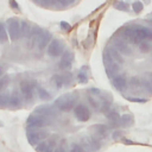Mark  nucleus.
<instances>
[{"label": "nucleus", "instance_id": "f257e3e1", "mask_svg": "<svg viewBox=\"0 0 152 152\" xmlns=\"http://www.w3.org/2000/svg\"><path fill=\"white\" fill-rule=\"evenodd\" d=\"M126 39H129L134 44H140L141 42L152 40V30L145 26H129L124 28L122 32Z\"/></svg>", "mask_w": 152, "mask_h": 152}, {"label": "nucleus", "instance_id": "f03ea898", "mask_svg": "<svg viewBox=\"0 0 152 152\" xmlns=\"http://www.w3.org/2000/svg\"><path fill=\"white\" fill-rule=\"evenodd\" d=\"M76 101H77V97L72 94H66V95H63L61 97H58L55 102L56 107L63 112H69L71 109H74L76 107Z\"/></svg>", "mask_w": 152, "mask_h": 152}, {"label": "nucleus", "instance_id": "7ed1b4c3", "mask_svg": "<svg viewBox=\"0 0 152 152\" xmlns=\"http://www.w3.org/2000/svg\"><path fill=\"white\" fill-rule=\"evenodd\" d=\"M26 135H27V140L31 145H38L40 144L42 141H44L46 138H48V132L43 128H30L27 127V132H26Z\"/></svg>", "mask_w": 152, "mask_h": 152}, {"label": "nucleus", "instance_id": "20e7f679", "mask_svg": "<svg viewBox=\"0 0 152 152\" xmlns=\"http://www.w3.org/2000/svg\"><path fill=\"white\" fill-rule=\"evenodd\" d=\"M48 125H50V119L38 113H33L27 119V127L30 128H43Z\"/></svg>", "mask_w": 152, "mask_h": 152}, {"label": "nucleus", "instance_id": "39448f33", "mask_svg": "<svg viewBox=\"0 0 152 152\" xmlns=\"http://www.w3.org/2000/svg\"><path fill=\"white\" fill-rule=\"evenodd\" d=\"M65 46L64 43L59 39H52L50 42V44L46 48V52L50 57H59L63 56V53L65 52Z\"/></svg>", "mask_w": 152, "mask_h": 152}, {"label": "nucleus", "instance_id": "423d86ee", "mask_svg": "<svg viewBox=\"0 0 152 152\" xmlns=\"http://www.w3.org/2000/svg\"><path fill=\"white\" fill-rule=\"evenodd\" d=\"M7 31L8 36L12 40H18L20 37V21L17 18L8 19L7 21Z\"/></svg>", "mask_w": 152, "mask_h": 152}, {"label": "nucleus", "instance_id": "0eeeda50", "mask_svg": "<svg viewBox=\"0 0 152 152\" xmlns=\"http://www.w3.org/2000/svg\"><path fill=\"white\" fill-rule=\"evenodd\" d=\"M82 147L86 152H95L97 151L100 147H101V144H100V140L96 139L95 137H86L82 139Z\"/></svg>", "mask_w": 152, "mask_h": 152}, {"label": "nucleus", "instance_id": "6e6552de", "mask_svg": "<svg viewBox=\"0 0 152 152\" xmlns=\"http://www.w3.org/2000/svg\"><path fill=\"white\" fill-rule=\"evenodd\" d=\"M74 115H75V118L78 121L84 122V121H88L90 119V115L91 114H90L89 108L86 104L80 103V104H76V107L74 108Z\"/></svg>", "mask_w": 152, "mask_h": 152}, {"label": "nucleus", "instance_id": "1a4fd4ad", "mask_svg": "<svg viewBox=\"0 0 152 152\" xmlns=\"http://www.w3.org/2000/svg\"><path fill=\"white\" fill-rule=\"evenodd\" d=\"M33 83L30 81H23L20 82V91H21V96L24 97V100L26 102H31L33 100Z\"/></svg>", "mask_w": 152, "mask_h": 152}, {"label": "nucleus", "instance_id": "9d476101", "mask_svg": "<svg viewBox=\"0 0 152 152\" xmlns=\"http://www.w3.org/2000/svg\"><path fill=\"white\" fill-rule=\"evenodd\" d=\"M112 83L114 86V88L119 91H124L127 87H128V81L127 77L125 75H116L114 78H112Z\"/></svg>", "mask_w": 152, "mask_h": 152}, {"label": "nucleus", "instance_id": "9b49d317", "mask_svg": "<svg viewBox=\"0 0 152 152\" xmlns=\"http://www.w3.org/2000/svg\"><path fill=\"white\" fill-rule=\"evenodd\" d=\"M115 50H118L121 55H132V48L128 45V43H126L124 39H116L114 42V46H113Z\"/></svg>", "mask_w": 152, "mask_h": 152}, {"label": "nucleus", "instance_id": "f8f14e48", "mask_svg": "<svg viewBox=\"0 0 152 152\" xmlns=\"http://www.w3.org/2000/svg\"><path fill=\"white\" fill-rule=\"evenodd\" d=\"M51 42V34L48 32V31H43L39 33L38 38H37V46L39 50H43L44 48H46V45H49Z\"/></svg>", "mask_w": 152, "mask_h": 152}, {"label": "nucleus", "instance_id": "ddd939ff", "mask_svg": "<svg viewBox=\"0 0 152 152\" xmlns=\"http://www.w3.org/2000/svg\"><path fill=\"white\" fill-rule=\"evenodd\" d=\"M71 64H72V53L70 51H65L58 63V68L61 70H68L71 68Z\"/></svg>", "mask_w": 152, "mask_h": 152}, {"label": "nucleus", "instance_id": "4468645a", "mask_svg": "<svg viewBox=\"0 0 152 152\" xmlns=\"http://www.w3.org/2000/svg\"><path fill=\"white\" fill-rule=\"evenodd\" d=\"M91 131L94 132V137L96 139H103L108 135L109 133V127L106 125H95L91 127Z\"/></svg>", "mask_w": 152, "mask_h": 152}, {"label": "nucleus", "instance_id": "2eb2a0df", "mask_svg": "<svg viewBox=\"0 0 152 152\" xmlns=\"http://www.w3.org/2000/svg\"><path fill=\"white\" fill-rule=\"evenodd\" d=\"M51 81L53 82V84L57 87V88H62L63 86L68 84L70 81H71V75L66 74V75H55Z\"/></svg>", "mask_w": 152, "mask_h": 152}, {"label": "nucleus", "instance_id": "dca6fc26", "mask_svg": "<svg viewBox=\"0 0 152 152\" xmlns=\"http://www.w3.org/2000/svg\"><path fill=\"white\" fill-rule=\"evenodd\" d=\"M56 148V142L55 140H49V141H42L36 146L37 152H55Z\"/></svg>", "mask_w": 152, "mask_h": 152}, {"label": "nucleus", "instance_id": "f3484780", "mask_svg": "<svg viewBox=\"0 0 152 152\" xmlns=\"http://www.w3.org/2000/svg\"><path fill=\"white\" fill-rule=\"evenodd\" d=\"M120 71H121V64H118L115 62L106 66V72L110 78H114L116 75H119Z\"/></svg>", "mask_w": 152, "mask_h": 152}, {"label": "nucleus", "instance_id": "a211bd4d", "mask_svg": "<svg viewBox=\"0 0 152 152\" xmlns=\"http://www.w3.org/2000/svg\"><path fill=\"white\" fill-rule=\"evenodd\" d=\"M134 122V119L132 116V114H124L120 116V120L118 122V126L120 127H129L132 126Z\"/></svg>", "mask_w": 152, "mask_h": 152}, {"label": "nucleus", "instance_id": "6ab92c4d", "mask_svg": "<svg viewBox=\"0 0 152 152\" xmlns=\"http://www.w3.org/2000/svg\"><path fill=\"white\" fill-rule=\"evenodd\" d=\"M107 50H108V52H109V55H110L113 62H115V63H118V64H122V63L125 62L122 55H121L118 50H115L114 48H108Z\"/></svg>", "mask_w": 152, "mask_h": 152}, {"label": "nucleus", "instance_id": "aec40b11", "mask_svg": "<svg viewBox=\"0 0 152 152\" xmlns=\"http://www.w3.org/2000/svg\"><path fill=\"white\" fill-rule=\"evenodd\" d=\"M23 101V96L19 94V91L14 90L12 91V94H10V104L12 107H18Z\"/></svg>", "mask_w": 152, "mask_h": 152}, {"label": "nucleus", "instance_id": "412c9836", "mask_svg": "<svg viewBox=\"0 0 152 152\" xmlns=\"http://www.w3.org/2000/svg\"><path fill=\"white\" fill-rule=\"evenodd\" d=\"M88 101L90 102L91 107L96 110H100L101 108V104H102V101L100 100V96L99 95H94V94H90L88 95Z\"/></svg>", "mask_w": 152, "mask_h": 152}, {"label": "nucleus", "instance_id": "4be33fe9", "mask_svg": "<svg viewBox=\"0 0 152 152\" xmlns=\"http://www.w3.org/2000/svg\"><path fill=\"white\" fill-rule=\"evenodd\" d=\"M31 26L27 21H20V36L23 37H28L31 32Z\"/></svg>", "mask_w": 152, "mask_h": 152}, {"label": "nucleus", "instance_id": "5701e85b", "mask_svg": "<svg viewBox=\"0 0 152 152\" xmlns=\"http://www.w3.org/2000/svg\"><path fill=\"white\" fill-rule=\"evenodd\" d=\"M106 118H107L108 120H110L113 124H116V125H118V122H119V120H120V115H119V113H118L115 109H112V110H109L108 113H106Z\"/></svg>", "mask_w": 152, "mask_h": 152}, {"label": "nucleus", "instance_id": "b1692460", "mask_svg": "<svg viewBox=\"0 0 152 152\" xmlns=\"http://www.w3.org/2000/svg\"><path fill=\"white\" fill-rule=\"evenodd\" d=\"M37 94H38L39 99H40V100H43V101H49V100L51 99V95H50V93H49L48 90H45L44 88L37 87Z\"/></svg>", "mask_w": 152, "mask_h": 152}, {"label": "nucleus", "instance_id": "393cba45", "mask_svg": "<svg viewBox=\"0 0 152 152\" xmlns=\"http://www.w3.org/2000/svg\"><path fill=\"white\" fill-rule=\"evenodd\" d=\"M7 40H8L7 28H6V26H5L2 23H0V43L4 44V43H6Z\"/></svg>", "mask_w": 152, "mask_h": 152}, {"label": "nucleus", "instance_id": "a878e982", "mask_svg": "<svg viewBox=\"0 0 152 152\" xmlns=\"http://www.w3.org/2000/svg\"><path fill=\"white\" fill-rule=\"evenodd\" d=\"M151 49H152V46H151L150 42H147V40L141 42V43L139 44V51L142 52V53H147V52H150Z\"/></svg>", "mask_w": 152, "mask_h": 152}, {"label": "nucleus", "instance_id": "bb28decb", "mask_svg": "<svg viewBox=\"0 0 152 152\" xmlns=\"http://www.w3.org/2000/svg\"><path fill=\"white\" fill-rule=\"evenodd\" d=\"M10 104V94L2 93L0 94V108H4Z\"/></svg>", "mask_w": 152, "mask_h": 152}, {"label": "nucleus", "instance_id": "cd10ccee", "mask_svg": "<svg viewBox=\"0 0 152 152\" xmlns=\"http://www.w3.org/2000/svg\"><path fill=\"white\" fill-rule=\"evenodd\" d=\"M128 84H129L132 88H139V87H141V80L138 78L137 76H133V77L129 78Z\"/></svg>", "mask_w": 152, "mask_h": 152}, {"label": "nucleus", "instance_id": "c85d7f7f", "mask_svg": "<svg viewBox=\"0 0 152 152\" xmlns=\"http://www.w3.org/2000/svg\"><path fill=\"white\" fill-rule=\"evenodd\" d=\"M114 7H115L116 10H120V11H128L129 5H128L127 2L119 1V2H115V4H114Z\"/></svg>", "mask_w": 152, "mask_h": 152}, {"label": "nucleus", "instance_id": "c756f323", "mask_svg": "<svg viewBox=\"0 0 152 152\" xmlns=\"http://www.w3.org/2000/svg\"><path fill=\"white\" fill-rule=\"evenodd\" d=\"M110 101H108V100H103L102 101V104H101V108H100V112H102V113H108L110 109Z\"/></svg>", "mask_w": 152, "mask_h": 152}, {"label": "nucleus", "instance_id": "7c9ffc66", "mask_svg": "<svg viewBox=\"0 0 152 152\" xmlns=\"http://www.w3.org/2000/svg\"><path fill=\"white\" fill-rule=\"evenodd\" d=\"M69 152H86V151L83 150V147H82V145H81V144L74 142V144L71 145V147H70V151H69Z\"/></svg>", "mask_w": 152, "mask_h": 152}, {"label": "nucleus", "instance_id": "2f4dec72", "mask_svg": "<svg viewBox=\"0 0 152 152\" xmlns=\"http://www.w3.org/2000/svg\"><path fill=\"white\" fill-rule=\"evenodd\" d=\"M77 78H78V82H81V83H87V82H88V76H87V74H86L84 71H82V70L78 72Z\"/></svg>", "mask_w": 152, "mask_h": 152}, {"label": "nucleus", "instance_id": "473e14b6", "mask_svg": "<svg viewBox=\"0 0 152 152\" xmlns=\"http://www.w3.org/2000/svg\"><path fill=\"white\" fill-rule=\"evenodd\" d=\"M141 86L146 91L152 94V83H151V81H141Z\"/></svg>", "mask_w": 152, "mask_h": 152}, {"label": "nucleus", "instance_id": "72a5a7b5", "mask_svg": "<svg viewBox=\"0 0 152 152\" xmlns=\"http://www.w3.org/2000/svg\"><path fill=\"white\" fill-rule=\"evenodd\" d=\"M132 7H133V10H134L135 13H139V12H141V10H142V2L135 1V2L132 4Z\"/></svg>", "mask_w": 152, "mask_h": 152}, {"label": "nucleus", "instance_id": "f704fd0d", "mask_svg": "<svg viewBox=\"0 0 152 152\" xmlns=\"http://www.w3.org/2000/svg\"><path fill=\"white\" fill-rule=\"evenodd\" d=\"M8 82H10V77L8 76H4V77L0 78V91L8 84Z\"/></svg>", "mask_w": 152, "mask_h": 152}, {"label": "nucleus", "instance_id": "c9c22d12", "mask_svg": "<svg viewBox=\"0 0 152 152\" xmlns=\"http://www.w3.org/2000/svg\"><path fill=\"white\" fill-rule=\"evenodd\" d=\"M126 99H127L128 101H132V102H141V103L146 102V100H145V99H137V97H127V96H126Z\"/></svg>", "mask_w": 152, "mask_h": 152}, {"label": "nucleus", "instance_id": "e433bc0d", "mask_svg": "<svg viewBox=\"0 0 152 152\" xmlns=\"http://www.w3.org/2000/svg\"><path fill=\"white\" fill-rule=\"evenodd\" d=\"M61 27L63 28V30H70V25L68 24V23H65V21H61Z\"/></svg>", "mask_w": 152, "mask_h": 152}, {"label": "nucleus", "instance_id": "4c0bfd02", "mask_svg": "<svg viewBox=\"0 0 152 152\" xmlns=\"http://www.w3.org/2000/svg\"><path fill=\"white\" fill-rule=\"evenodd\" d=\"M55 152H65V147L62 146V145H58V146H56Z\"/></svg>", "mask_w": 152, "mask_h": 152}, {"label": "nucleus", "instance_id": "58836bf2", "mask_svg": "<svg viewBox=\"0 0 152 152\" xmlns=\"http://www.w3.org/2000/svg\"><path fill=\"white\" fill-rule=\"evenodd\" d=\"M122 135V132H120V131H115L114 133H113V139H118V138H120Z\"/></svg>", "mask_w": 152, "mask_h": 152}, {"label": "nucleus", "instance_id": "ea45409f", "mask_svg": "<svg viewBox=\"0 0 152 152\" xmlns=\"http://www.w3.org/2000/svg\"><path fill=\"white\" fill-rule=\"evenodd\" d=\"M10 5H11L13 8H14V7H15V8H19V6H18V4H17L15 1H11V2H10Z\"/></svg>", "mask_w": 152, "mask_h": 152}, {"label": "nucleus", "instance_id": "a19ab883", "mask_svg": "<svg viewBox=\"0 0 152 152\" xmlns=\"http://www.w3.org/2000/svg\"><path fill=\"white\" fill-rule=\"evenodd\" d=\"M146 20L152 23V13H150V14H147V15H146Z\"/></svg>", "mask_w": 152, "mask_h": 152}, {"label": "nucleus", "instance_id": "79ce46f5", "mask_svg": "<svg viewBox=\"0 0 152 152\" xmlns=\"http://www.w3.org/2000/svg\"><path fill=\"white\" fill-rule=\"evenodd\" d=\"M1 77H4V68L2 66H0V78Z\"/></svg>", "mask_w": 152, "mask_h": 152}, {"label": "nucleus", "instance_id": "37998d69", "mask_svg": "<svg viewBox=\"0 0 152 152\" xmlns=\"http://www.w3.org/2000/svg\"><path fill=\"white\" fill-rule=\"evenodd\" d=\"M151 83H152V72H151Z\"/></svg>", "mask_w": 152, "mask_h": 152}, {"label": "nucleus", "instance_id": "c03bdc74", "mask_svg": "<svg viewBox=\"0 0 152 152\" xmlns=\"http://www.w3.org/2000/svg\"><path fill=\"white\" fill-rule=\"evenodd\" d=\"M1 126H2V124H1V121H0V127H1Z\"/></svg>", "mask_w": 152, "mask_h": 152}]
</instances>
